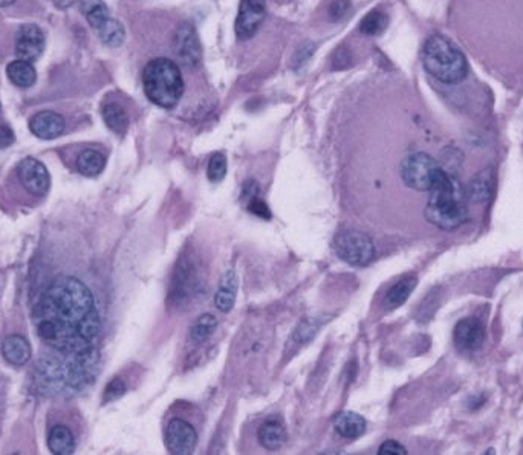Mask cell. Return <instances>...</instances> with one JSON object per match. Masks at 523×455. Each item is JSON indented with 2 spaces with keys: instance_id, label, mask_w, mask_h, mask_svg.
<instances>
[{
  "instance_id": "cell-28",
  "label": "cell",
  "mask_w": 523,
  "mask_h": 455,
  "mask_svg": "<svg viewBox=\"0 0 523 455\" xmlns=\"http://www.w3.org/2000/svg\"><path fill=\"white\" fill-rule=\"evenodd\" d=\"M216 327H217V319L214 315L205 313L202 316H199L195 321V324L192 326V328H190V340L196 344H202L213 335Z\"/></svg>"
},
{
  "instance_id": "cell-33",
  "label": "cell",
  "mask_w": 523,
  "mask_h": 455,
  "mask_svg": "<svg viewBox=\"0 0 523 455\" xmlns=\"http://www.w3.org/2000/svg\"><path fill=\"white\" fill-rule=\"evenodd\" d=\"M350 9V2L349 0H335L332 2L329 6V17L331 21H340L343 18Z\"/></svg>"
},
{
  "instance_id": "cell-35",
  "label": "cell",
  "mask_w": 523,
  "mask_h": 455,
  "mask_svg": "<svg viewBox=\"0 0 523 455\" xmlns=\"http://www.w3.org/2000/svg\"><path fill=\"white\" fill-rule=\"evenodd\" d=\"M378 454L379 455H406L407 449L403 447V444H399L395 440H387L381 444V447H379Z\"/></svg>"
},
{
  "instance_id": "cell-29",
  "label": "cell",
  "mask_w": 523,
  "mask_h": 455,
  "mask_svg": "<svg viewBox=\"0 0 523 455\" xmlns=\"http://www.w3.org/2000/svg\"><path fill=\"white\" fill-rule=\"evenodd\" d=\"M387 23L389 17L383 11L374 9V11L367 13L363 17V21L360 22V33L364 35H378L387 28Z\"/></svg>"
},
{
  "instance_id": "cell-30",
  "label": "cell",
  "mask_w": 523,
  "mask_h": 455,
  "mask_svg": "<svg viewBox=\"0 0 523 455\" xmlns=\"http://www.w3.org/2000/svg\"><path fill=\"white\" fill-rule=\"evenodd\" d=\"M323 321L320 318H305L301 319V323L297 326L296 330L292 333V342L297 345H303L308 344L316 333L318 332V328L321 327Z\"/></svg>"
},
{
  "instance_id": "cell-19",
  "label": "cell",
  "mask_w": 523,
  "mask_h": 455,
  "mask_svg": "<svg viewBox=\"0 0 523 455\" xmlns=\"http://www.w3.org/2000/svg\"><path fill=\"white\" fill-rule=\"evenodd\" d=\"M236 296H237V275L233 269H230L222 277L221 286H219L214 296V304L219 311L226 313L234 307Z\"/></svg>"
},
{
  "instance_id": "cell-24",
  "label": "cell",
  "mask_w": 523,
  "mask_h": 455,
  "mask_svg": "<svg viewBox=\"0 0 523 455\" xmlns=\"http://www.w3.org/2000/svg\"><path fill=\"white\" fill-rule=\"evenodd\" d=\"M106 167V158L104 154L97 150H84L77 158V170L83 176L95 178Z\"/></svg>"
},
{
  "instance_id": "cell-10",
  "label": "cell",
  "mask_w": 523,
  "mask_h": 455,
  "mask_svg": "<svg viewBox=\"0 0 523 455\" xmlns=\"http://www.w3.org/2000/svg\"><path fill=\"white\" fill-rule=\"evenodd\" d=\"M202 270L193 257H185L179 261L173 280L172 295L178 299H185L202 290Z\"/></svg>"
},
{
  "instance_id": "cell-23",
  "label": "cell",
  "mask_w": 523,
  "mask_h": 455,
  "mask_svg": "<svg viewBox=\"0 0 523 455\" xmlns=\"http://www.w3.org/2000/svg\"><path fill=\"white\" fill-rule=\"evenodd\" d=\"M103 120L108 127L117 134H125L129 129V116L118 103H108L103 105Z\"/></svg>"
},
{
  "instance_id": "cell-21",
  "label": "cell",
  "mask_w": 523,
  "mask_h": 455,
  "mask_svg": "<svg viewBox=\"0 0 523 455\" xmlns=\"http://www.w3.org/2000/svg\"><path fill=\"white\" fill-rule=\"evenodd\" d=\"M47 448L57 455H71L75 451V439L72 431L64 425L51 428L47 435Z\"/></svg>"
},
{
  "instance_id": "cell-39",
  "label": "cell",
  "mask_w": 523,
  "mask_h": 455,
  "mask_svg": "<svg viewBox=\"0 0 523 455\" xmlns=\"http://www.w3.org/2000/svg\"><path fill=\"white\" fill-rule=\"evenodd\" d=\"M14 2H16V0H0V6H8V5H11Z\"/></svg>"
},
{
  "instance_id": "cell-9",
  "label": "cell",
  "mask_w": 523,
  "mask_h": 455,
  "mask_svg": "<svg viewBox=\"0 0 523 455\" xmlns=\"http://www.w3.org/2000/svg\"><path fill=\"white\" fill-rule=\"evenodd\" d=\"M197 444V432L192 423L184 419L175 417L168 422L166 428V447L170 454L190 455Z\"/></svg>"
},
{
  "instance_id": "cell-16",
  "label": "cell",
  "mask_w": 523,
  "mask_h": 455,
  "mask_svg": "<svg viewBox=\"0 0 523 455\" xmlns=\"http://www.w3.org/2000/svg\"><path fill=\"white\" fill-rule=\"evenodd\" d=\"M258 440L266 451H279L287 442V430L279 419H270L260 425Z\"/></svg>"
},
{
  "instance_id": "cell-4",
  "label": "cell",
  "mask_w": 523,
  "mask_h": 455,
  "mask_svg": "<svg viewBox=\"0 0 523 455\" xmlns=\"http://www.w3.org/2000/svg\"><path fill=\"white\" fill-rule=\"evenodd\" d=\"M147 98L163 109H173L184 95V80L179 67L168 58H155L142 72Z\"/></svg>"
},
{
  "instance_id": "cell-18",
  "label": "cell",
  "mask_w": 523,
  "mask_h": 455,
  "mask_svg": "<svg viewBox=\"0 0 523 455\" xmlns=\"http://www.w3.org/2000/svg\"><path fill=\"white\" fill-rule=\"evenodd\" d=\"M2 355L9 364L22 367L31 359V345L21 335L6 336L2 342Z\"/></svg>"
},
{
  "instance_id": "cell-14",
  "label": "cell",
  "mask_w": 523,
  "mask_h": 455,
  "mask_svg": "<svg viewBox=\"0 0 523 455\" xmlns=\"http://www.w3.org/2000/svg\"><path fill=\"white\" fill-rule=\"evenodd\" d=\"M485 328L476 318H465L454 327V342L461 350L474 352L483 344Z\"/></svg>"
},
{
  "instance_id": "cell-3",
  "label": "cell",
  "mask_w": 523,
  "mask_h": 455,
  "mask_svg": "<svg viewBox=\"0 0 523 455\" xmlns=\"http://www.w3.org/2000/svg\"><path fill=\"white\" fill-rule=\"evenodd\" d=\"M430 196L424 216L432 225L444 231H452L464 225L469 219L467 196L458 178L445 170H439L429 190Z\"/></svg>"
},
{
  "instance_id": "cell-13",
  "label": "cell",
  "mask_w": 523,
  "mask_h": 455,
  "mask_svg": "<svg viewBox=\"0 0 523 455\" xmlns=\"http://www.w3.org/2000/svg\"><path fill=\"white\" fill-rule=\"evenodd\" d=\"M175 54L179 57L180 62L190 66H197L201 63L202 50L199 43L197 33L192 23H183L175 34Z\"/></svg>"
},
{
  "instance_id": "cell-8",
  "label": "cell",
  "mask_w": 523,
  "mask_h": 455,
  "mask_svg": "<svg viewBox=\"0 0 523 455\" xmlns=\"http://www.w3.org/2000/svg\"><path fill=\"white\" fill-rule=\"evenodd\" d=\"M17 178L31 196L42 197L51 187V178L43 163L35 158H25L17 163Z\"/></svg>"
},
{
  "instance_id": "cell-36",
  "label": "cell",
  "mask_w": 523,
  "mask_h": 455,
  "mask_svg": "<svg viewBox=\"0 0 523 455\" xmlns=\"http://www.w3.org/2000/svg\"><path fill=\"white\" fill-rule=\"evenodd\" d=\"M16 137L14 132L8 127V125H2L0 127V149H6L9 145L14 144Z\"/></svg>"
},
{
  "instance_id": "cell-7",
  "label": "cell",
  "mask_w": 523,
  "mask_h": 455,
  "mask_svg": "<svg viewBox=\"0 0 523 455\" xmlns=\"http://www.w3.org/2000/svg\"><path fill=\"white\" fill-rule=\"evenodd\" d=\"M439 170V163L430 154L413 153L401 163V178L408 188L416 191H429Z\"/></svg>"
},
{
  "instance_id": "cell-12",
  "label": "cell",
  "mask_w": 523,
  "mask_h": 455,
  "mask_svg": "<svg viewBox=\"0 0 523 455\" xmlns=\"http://www.w3.org/2000/svg\"><path fill=\"white\" fill-rule=\"evenodd\" d=\"M45 50V34L34 23H26L18 28L16 35V54L21 60L35 62Z\"/></svg>"
},
{
  "instance_id": "cell-15",
  "label": "cell",
  "mask_w": 523,
  "mask_h": 455,
  "mask_svg": "<svg viewBox=\"0 0 523 455\" xmlns=\"http://www.w3.org/2000/svg\"><path fill=\"white\" fill-rule=\"evenodd\" d=\"M66 129L64 118L60 113L43 110L35 113L30 121V130L40 139H55Z\"/></svg>"
},
{
  "instance_id": "cell-5",
  "label": "cell",
  "mask_w": 523,
  "mask_h": 455,
  "mask_svg": "<svg viewBox=\"0 0 523 455\" xmlns=\"http://www.w3.org/2000/svg\"><path fill=\"white\" fill-rule=\"evenodd\" d=\"M425 71L447 84L459 83L467 75V60L456 45L442 35H432L424 45Z\"/></svg>"
},
{
  "instance_id": "cell-31",
  "label": "cell",
  "mask_w": 523,
  "mask_h": 455,
  "mask_svg": "<svg viewBox=\"0 0 523 455\" xmlns=\"http://www.w3.org/2000/svg\"><path fill=\"white\" fill-rule=\"evenodd\" d=\"M226 176V158L224 153H214L208 161L207 178L213 183L222 182Z\"/></svg>"
},
{
  "instance_id": "cell-38",
  "label": "cell",
  "mask_w": 523,
  "mask_h": 455,
  "mask_svg": "<svg viewBox=\"0 0 523 455\" xmlns=\"http://www.w3.org/2000/svg\"><path fill=\"white\" fill-rule=\"evenodd\" d=\"M52 2L55 4V6H57V8H60V9H66V8H69V6H72L74 4H77V2H79V0H52Z\"/></svg>"
},
{
  "instance_id": "cell-32",
  "label": "cell",
  "mask_w": 523,
  "mask_h": 455,
  "mask_svg": "<svg viewBox=\"0 0 523 455\" xmlns=\"http://www.w3.org/2000/svg\"><path fill=\"white\" fill-rule=\"evenodd\" d=\"M126 393V384L122 379H120V377H115V379H112L106 390H104V394H103V402L104 403H110L113 401H118L122 394Z\"/></svg>"
},
{
  "instance_id": "cell-25",
  "label": "cell",
  "mask_w": 523,
  "mask_h": 455,
  "mask_svg": "<svg viewBox=\"0 0 523 455\" xmlns=\"http://www.w3.org/2000/svg\"><path fill=\"white\" fill-rule=\"evenodd\" d=\"M79 6L83 16L86 17L88 23L95 29V31L110 18L109 9L103 0H79Z\"/></svg>"
},
{
  "instance_id": "cell-26",
  "label": "cell",
  "mask_w": 523,
  "mask_h": 455,
  "mask_svg": "<svg viewBox=\"0 0 523 455\" xmlns=\"http://www.w3.org/2000/svg\"><path fill=\"white\" fill-rule=\"evenodd\" d=\"M416 286H418L416 277H406L403 280H399V282L387 292L386 304L391 309H396L399 306H403L408 299V296L412 295Z\"/></svg>"
},
{
  "instance_id": "cell-11",
  "label": "cell",
  "mask_w": 523,
  "mask_h": 455,
  "mask_svg": "<svg viewBox=\"0 0 523 455\" xmlns=\"http://www.w3.org/2000/svg\"><path fill=\"white\" fill-rule=\"evenodd\" d=\"M266 8L262 0H241L239 13L236 17V35L239 40H248L263 22Z\"/></svg>"
},
{
  "instance_id": "cell-22",
  "label": "cell",
  "mask_w": 523,
  "mask_h": 455,
  "mask_svg": "<svg viewBox=\"0 0 523 455\" xmlns=\"http://www.w3.org/2000/svg\"><path fill=\"white\" fill-rule=\"evenodd\" d=\"M6 74L9 81L17 87H22V89H28L37 81V72L33 63L21 60V58L6 66Z\"/></svg>"
},
{
  "instance_id": "cell-1",
  "label": "cell",
  "mask_w": 523,
  "mask_h": 455,
  "mask_svg": "<svg viewBox=\"0 0 523 455\" xmlns=\"http://www.w3.org/2000/svg\"><path fill=\"white\" fill-rule=\"evenodd\" d=\"M40 340L62 355L93 350L101 330L91 289L79 278L62 275L46 287L34 309Z\"/></svg>"
},
{
  "instance_id": "cell-20",
  "label": "cell",
  "mask_w": 523,
  "mask_h": 455,
  "mask_svg": "<svg viewBox=\"0 0 523 455\" xmlns=\"http://www.w3.org/2000/svg\"><path fill=\"white\" fill-rule=\"evenodd\" d=\"M335 431L345 439H358L366 432V420L363 415H360L357 413L352 411H346L341 413L338 417L335 419Z\"/></svg>"
},
{
  "instance_id": "cell-27",
  "label": "cell",
  "mask_w": 523,
  "mask_h": 455,
  "mask_svg": "<svg viewBox=\"0 0 523 455\" xmlns=\"http://www.w3.org/2000/svg\"><path fill=\"white\" fill-rule=\"evenodd\" d=\"M97 34L100 37V40L110 47H118L125 42L126 37V31L125 26L121 25V22L115 21V18H109V21L104 22L98 29Z\"/></svg>"
},
{
  "instance_id": "cell-34",
  "label": "cell",
  "mask_w": 523,
  "mask_h": 455,
  "mask_svg": "<svg viewBox=\"0 0 523 455\" xmlns=\"http://www.w3.org/2000/svg\"><path fill=\"white\" fill-rule=\"evenodd\" d=\"M248 211L253 212V214H255V216L262 217V219H271V211H270L268 205H266V203L262 199H259L258 196L250 199Z\"/></svg>"
},
{
  "instance_id": "cell-37",
  "label": "cell",
  "mask_w": 523,
  "mask_h": 455,
  "mask_svg": "<svg viewBox=\"0 0 523 455\" xmlns=\"http://www.w3.org/2000/svg\"><path fill=\"white\" fill-rule=\"evenodd\" d=\"M312 54H314V45L308 43L305 47H300V50L297 51V55H296V58H294V63L299 64V66L303 64V63H306V60Z\"/></svg>"
},
{
  "instance_id": "cell-2",
  "label": "cell",
  "mask_w": 523,
  "mask_h": 455,
  "mask_svg": "<svg viewBox=\"0 0 523 455\" xmlns=\"http://www.w3.org/2000/svg\"><path fill=\"white\" fill-rule=\"evenodd\" d=\"M98 370L97 348L66 357H45L37 369V381L47 393L80 391L92 384Z\"/></svg>"
},
{
  "instance_id": "cell-17",
  "label": "cell",
  "mask_w": 523,
  "mask_h": 455,
  "mask_svg": "<svg viewBox=\"0 0 523 455\" xmlns=\"http://www.w3.org/2000/svg\"><path fill=\"white\" fill-rule=\"evenodd\" d=\"M494 182H496V179H494L493 170H482L470 180L465 196L473 203L488 202L494 192Z\"/></svg>"
},
{
  "instance_id": "cell-6",
  "label": "cell",
  "mask_w": 523,
  "mask_h": 455,
  "mask_svg": "<svg viewBox=\"0 0 523 455\" xmlns=\"http://www.w3.org/2000/svg\"><path fill=\"white\" fill-rule=\"evenodd\" d=\"M335 254L352 266H366L375 257V245L364 232L341 231L334 238Z\"/></svg>"
}]
</instances>
